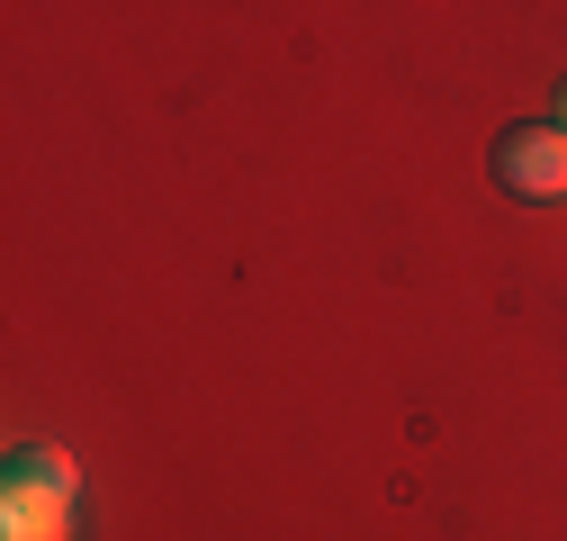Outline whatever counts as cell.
<instances>
[{
    "label": "cell",
    "instance_id": "7a4b0ae2",
    "mask_svg": "<svg viewBox=\"0 0 567 541\" xmlns=\"http://www.w3.org/2000/svg\"><path fill=\"white\" fill-rule=\"evenodd\" d=\"M495 181L514 198H567V126H505L495 135Z\"/></svg>",
    "mask_w": 567,
    "mask_h": 541
},
{
    "label": "cell",
    "instance_id": "3957f363",
    "mask_svg": "<svg viewBox=\"0 0 567 541\" xmlns=\"http://www.w3.org/2000/svg\"><path fill=\"white\" fill-rule=\"evenodd\" d=\"M558 126H567V91H558Z\"/></svg>",
    "mask_w": 567,
    "mask_h": 541
},
{
    "label": "cell",
    "instance_id": "6da1fadb",
    "mask_svg": "<svg viewBox=\"0 0 567 541\" xmlns=\"http://www.w3.org/2000/svg\"><path fill=\"white\" fill-rule=\"evenodd\" d=\"M0 541H73V451L28 442L0 488Z\"/></svg>",
    "mask_w": 567,
    "mask_h": 541
}]
</instances>
